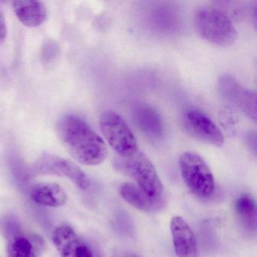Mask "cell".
<instances>
[{
  "label": "cell",
  "instance_id": "1",
  "mask_svg": "<svg viewBox=\"0 0 257 257\" xmlns=\"http://www.w3.org/2000/svg\"><path fill=\"white\" fill-rule=\"evenodd\" d=\"M57 132L67 151L79 163L94 166L106 159V143L79 117L74 115L62 117L58 121Z\"/></svg>",
  "mask_w": 257,
  "mask_h": 257
},
{
  "label": "cell",
  "instance_id": "2",
  "mask_svg": "<svg viewBox=\"0 0 257 257\" xmlns=\"http://www.w3.org/2000/svg\"><path fill=\"white\" fill-rule=\"evenodd\" d=\"M115 169L131 177L153 202L157 203L163 195V185L153 164L139 150L128 156H118L114 161Z\"/></svg>",
  "mask_w": 257,
  "mask_h": 257
},
{
  "label": "cell",
  "instance_id": "3",
  "mask_svg": "<svg viewBox=\"0 0 257 257\" xmlns=\"http://www.w3.org/2000/svg\"><path fill=\"white\" fill-rule=\"evenodd\" d=\"M194 27L203 40L219 47H229L237 40V30L231 21L214 7L198 8L194 16Z\"/></svg>",
  "mask_w": 257,
  "mask_h": 257
},
{
  "label": "cell",
  "instance_id": "4",
  "mask_svg": "<svg viewBox=\"0 0 257 257\" xmlns=\"http://www.w3.org/2000/svg\"><path fill=\"white\" fill-rule=\"evenodd\" d=\"M182 177L195 196L207 198L214 191V178L205 161L195 153H184L180 158Z\"/></svg>",
  "mask_w": 257,
  "mask_h": 257
},
{
  "label": "cell",
  "instance_id": "5",
  "mask_svg": "<svg viewBox=\"0 0 257 257\" xmlns=\"http://www.w3.org/2000/svg\"><path fill=\"white\" fill-rule=\"evenodd\" d=\"M99 123L103 137L118 156H128L138 150L133 132L119 114L115 111H104Z\"/></svg>",
  "mask_w": 257,
  "mask_h": 257
},
{
  "label": "cell",
  "instance_id": "6",
  "mask_svg": "<svg viewBox=\"0 0 257 257\" xmlns=\"http://www.w3.org/2000/svg\"><path fill=\"white\" fill-rule=\"evenodd\" d=\"M218 88L222 97L240 109L252 121H256V94L240 83L234 76L224 74L218 80Z\"/></svg>",
  "mask_w": 257,
  "mask_h": 257
},
{
  "label": "cell",
  "instance_id": "7",
  "mask_svg": "<svg viewBox=\"0 0 257 257\" xmlns=\"http://www.w3.org/2000/svg\"><path fill=\"white\" fill-rule=\"evenodd\" d=\"M183 121L185 129L192 138L214 147L223 145L225 138L220 129L201 111L188 109L183 115Z\"/></svg>",
  "mask_w": 257,
  "mask_h": 257
},
{
  "label": "cell",
  "instance_id": "8",
  "mask_svg": "<svg viewBox=\"0 0 257 257\" xmlns=\"http://www.w3.org/2000/svg\"><path fill=\"white\" fill-rule=\"evenodd\" d=\"M37 173L70 179L79 189L87 190L91 186L88 176L76 164L64 158L45 155L36 165Z\"/></svg>",
  "mask_w": 257,
  "mask_h": 257
},
{
  "label": "cell",
  "instance_id": "9",
  "mask_svg": "<svg viewBox=\"0 0 257 257\" xmlns=\"http://www.w3.org/2000/svg\"><path fill=\"white\" fill-rule=\"evenodd\" d=\"M52 239L61 257H93L89 246L70 225H58Z\"/></svg>",
  "mask_w": 257,
  "mask_h": 257
},
{
  "label": "cell",
  "instance_id": "10",
  "mask_svg": "<svg viewBox=\"0 0 257 257\" xmlns=\"http://www.w3.org/2000/svg\"><path fill=\"white\" fill-rule=\"evenodd\" d=\"M174 250L178 257H197L198 242L192 228L180 216H175L170 222Z\"/></svg>",
  "mask_w": 257,
  "mask_h": 257
},
{
  "label": "cell",
  "instance_id": "11",
  "mask_svg": "<svg viewBox=\"0 0 257 257\" xmlns=\"http://www.w3.org/2000/svg\"><path fill=\"white\" fill-rule=\"evenodd\" d=\"M134 120L140 130L153 140H160L165 134V125L160 114L147 104L138 105L134 109Z\"/></svg>",
  "mask_w": 257,
  "mask_h": 257
},
{
  "label": "cell",
  "instance_id": "12",
  "mask_svg": "<svg viewBox=\"0 0 257 257\" xmlns=\"http://www.w3.org/2000/svg\"><path fill=\"white\" fill-rule=\"evenodd\" d=\"M13 9L21 23L28 28H37L47 19V10L39 1H15Z\"/></svg>",
  "mask_w": 257,
  "mask_h": 257
},
{
  "label": "cell",
  "instance_id": "13",
  "mask_svg": "<svg viewBox=\"0 0 257 257\" xmlns=\"http://www.w3.org/2000/svg\"><path fill=\"white\" fill-rule=\"evenodd\" d=\"M31 198L34 202L49 207H59L67 202V195L57 183H40L33 188Z\"/></svg>",
  "mask_w": 257,
  "mask_h": 257
},
{
  "label": "cell",
  "instance_id": "14",
  "mask_svg": "<svg viewBox=\"0 0 257 257\" xmlns=\"http://www.w3.org/2000/svg\"><path fill=\"white\" fill-rule=\"evenodd\" d=\"M42 241L22 231L14 233L7 243L8 257H37Z\"/></svg>",
  "mask_w": 257,
  "mask_h": 257
},
{
  "label": "cell",
  "instance_id": "15",
  "mask_svg": "<svg viewBox=\"0 0 257 257\" xmlns=\"http://www.w3.org/2000/svg\"><path fill=\"white\" fill-rule=\"evenodd\" d=\"M235 213L240 223L247 231L256 229L257 212L255 200L251 195H240L234 203Z\"/></svg>",
  "mask_w": 257,
  "mask_h": 257
},
{
  "label": "cell",
  "instance_id": "16",
  "mask_svg": "<svg viewBox=\"0 0 257 257\" xmlns=\"http://www.w3.org/2000/svg\"><path fill=\"white\" fill-rule=\"evenodd\" d=\"M119 192L128 204L141 211H151L154 207L155 202L135 183H123L120 187Z\"/></svg>",
  "mask_w": 257,
  "mask_h": 257
},
{
  "label": "cell",
  "instance_id": "17",
  "mask_svg": "<svg viewBox=\"0 0 257 257\" xmlns=\"http://www.w3.org/2000/svg\"><path fill=\"white\" fill-rule=\"evenodd\" d=\"M7 37V22L2 10H0V45H2L5 42Z\"/></svg>",
  "mask_w": 257,
  "mask_h": 257
}]
</instances>
